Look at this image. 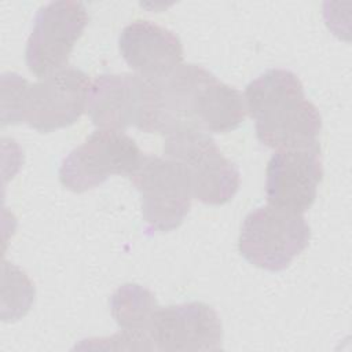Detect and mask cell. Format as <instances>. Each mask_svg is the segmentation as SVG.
<instances>
[{
	"label": "cell",
	"instance_id": "1",
	"mask_svg": "<svg viewBox=\"0 0 352 352\" xmlns=\"http://www.w3.org/2000/svg\"><path fill=\"white\" fill-rule=\"evenodd\" d=\"M245 116V98L236 88L202 66L182 63L166 76L143 78L136 128L165 136L182 131L227 133L236 129Z\"/></svg>",
	"mask_w": 352,
	"mask_h": 352
},
{
	"label": "cell",
	"instance_id": "2",
	"mask_svg": "<svg viewBox=\"0 0 352 352\" xmlns=\"http://www.w3.org/2000/svg\"><path fill=\"white\" fill-rule=\"evenodd\" d=\"M246 113L256 121L260 143L275 150L319 146L322 117L305 98L300 78L286 69H270L245 89Z\"/></svg>",
	"mask_w": 352,
	"mask_h": 352
},
{
	"label": "cell",
	"instance_id": "3",
	"mask_svg": "<svg viewBox=\"0 0 352 352\" xmlns=\"http://www.w3.org/2000/svg\"><path fill=\"white\" fill-rule=\"evenodd\" d=\"M91 81L76 67H63L37 82L16 73L1 76V125L25 122L48 133L74 124L87 110Z\"/></svg>",
	"mask_w": 352,
	"mask_h": 352
},
{
	"label": "cell",
	"instance_id": "4",
	"mask_svg": "<svg viewBox=\"0 0 352 352\" xmlns=\"http://www.w3.org/2000/svg\"><path fill=\"white\" fill-rule=\"evenodd\" d=\"M165 157L184 170L192 198L205 205H224L238 192V168L226 158L214 139L201 131H182L168 135Z\"/></svg>",
	"mask_w": 352,
	"mask_h": 352
},
{
	"label": "cell",
	"instance_id": "5",
	"mask_svg": "<svg viewBox=\"0 0 352 352\" xmlns=\"http://www.w3.org/2000/svg\"><path fill=\"white\" fill-rule=\"evenodd\" d=\"M309 238L311 230L302 214L267 205L245 217L238 249L250 264L282 271L308 246Z\"/></svg>",
	"mask_w": 352,
	"mask_h": 352
},
{
	"label": "cell",
	"instance_id": "6",
	"mask_svg": "<svg viewBox=\"0 0 352 352\" xmlns=\"http://www.w3.org/2000/svg\"><path fill=\"white\" fill-rule=\"evenodd\" d=\"M143 157L136 142L122 131L96 129L63 158L59 180L67 190L84 192L113 175L131 177Z\"/></svg>",
	"mask_w": 352,
	"mask_h": 352
},
{
	"label": "cell",
	"instance_id": "7",
	"mask_svg": "<svg viewBox=\"0 0 352 352\" xmlns=\"http://www.w3.org/2000/svg\"><path fill=\"white\" fill-rule=\"evenodd\" d=\"M87 23V8L80 1L60 0L43 6L26 43L29 72L44 78L63 69Z\"/></svg>",
	"mask_w": 352,
	"mask_h": 352
},
{
	"label": "cell",
	"instance_id": "8",
	"mask_svg": "<svg viewBox=\"0 0 352 352\" xmlns=\"http://www.w3.org/2000/svg\"><path fill=\"white\" fill-rule=\"evenodd\" d=\"M131 180L140 194L143 220L150 230L168 232L183 223L192 194L179 164L166 157L144 155Z\"/></svg>",
	"mask_w": 352,
	"mask_h": 352
},
{
	"label": "cell",
	"instance_id": "9",
	"mask_svg": "<svg viewBox=\"0 0 352 352\" xmlns=\"http://www.w3.org/2000/svg\"><path fill=\"white\" fill-rule=\"evenodd\" d=\"M153 351H219L223 324L205 302L157 307L148 327Z\"/></svg>",
	"mask_w": 352,
	"mask_h": 352
},
{
	"label": "cell",
	"instance_id": "10",
	"mask_svg": "<svg viewBox=\"0 0 352 352\" xmlns=\"http://www.w3.org/2000/svg\"><path fill=\"white\" fill-rule=\"evenodd\" d=\"M265 176L268 205L302 214L314 205L323 179L320 147L276 150Z\"/></svg>",
	"mask_w": 352,
	"mask_h": 352
},
{
	"label": "cell",
	"instance_id": "11",
	"mask_svg": "<svg viewBox=\"0 0 352 352\" xmlns=\"http://www.w3.org/2000/svg\"><path fill=\"white\" fill-rule=\"evenodd\" d=\"M118 47L126 65L143 78L166 76L183 63L180 38L172 30L150 21L126 25L120 34Z\"/></svg>",
	"mask_w": 352,
	"mask_h": 352
},
{
	"label": "cell",
	"instance_id": "12",
	"mask_svg": "<svg viewBox=\"0 0 352 352\" xmlns=\"http://www.w3.org/2000/svg\"><path fill=\"white\" fill-rule=\"evenodd\" d=\"M143 106V78L138 74H100L91 84L87 111L99 129L138 126Z\"/></svg>",
	"mask_w": 352,
	"mask_h": 352
},
{
	"label": "cell",
	"instance_id": "13",
	"mask_svg": "<svg viewBox=\"0 0 352 352\" xmlns=\"http://www.w3.org/2000/svg\"><path fill=\"white\" fill-rule=\"evenodd\" d=\"M157 307L148 289L136 283L118 287L110 298V309L121 331L107 338L110 342L104 348L153 351L148 327Z\"/></svg>",
	"mask_w": 352,
	"mask_h": 352
}]
</instances>
